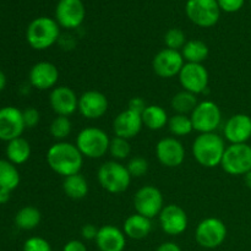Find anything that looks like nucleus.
Returning <instances> with one entry per match:
<instances>
[{"instance_id": "nucleus-10", "label": "nucleus", "mask_w": 251, "mask_h": 251, "mask_svg": "<svg viewBox=\"0 0 251 251\" xmlns=\"http://www.w3.org/2000/svg\"><path fill=\"white\" fill-rule=\"evenodd\" d=\"M134 207L136 213L150 220L159 216L164 207L161 190L153 185H145L140 188L134 196Z\"/></svg>"}, {"instance_id": "nucleus-33", "label": "nucleus", "mask_w": 251, "mask_h": 251, "mask_svg": "<svg viewBox=\"0 0 251 251\" xmlns=\"http://www.w3.org/2000/svg\"><path fill=\"white\" fill-rule=\"evenodd\" d=\"M109 153L114 158V161L126 159L131 153V146L129 144V140L115 136L114 139L110 140Z\"/></svg>"}, {"instance_id": "nucleus-32", "label": "nucleus", "mask_w": 251, "mask_h": 251, "mask_svg": "<svg viewBox=\"0 0 251 251\" xmlns=\"http://www.w3.org/2000/svg\"><path fill=\"white\" fill-rule=\"evenodd\" d=\"M71 130H73L71 120L69 119V117H61V115H56L49 126V132L56 141H64L71 134Z\"/></svg>"}, {"instance_id": "nucleus-9", "label": "nucleus", "mask_w": 251, "mask_h": 251, "mask_svg": "<svg viewBox=\"0 0 251 251\" xmlns=\"http://www.w3.org/2000/svg\"><path fill=\"white\" fill-rule=\"evenodd\" d=\"M226 238H227V227L220 218H205L196 227V242L205 249H215L221 247L225 243Z\"/></svg>"}, {"instance_id": "nucleus-2", "label": "nucleus", "mask_w": 251, "mask_h": 251, "mask_svg": "<svg viewBox=\"0 0 251 251\" xmlns=\"http://www.w3.org/2000/svg\"><path fill=\"white\" fill-rule=\"evenodd\" d=\"M225 140L216 132L208 134H199L194 140L193 151L194 158L200 166L205 168H215L221 166L223 154L226 151Z\"/></svg>"}, {"instance_id": "nucleus-29", "label": "nucleus", "mask_w": 251, "mask_h": 251, "mask_svg": "<svg viewBox=\"0 0 251 251\" xmlns=\"http://www.w3.org/2000/svg\"><path fill=\"white\" fill-rule=\"evenodd\" d=\"M19 184L20 173L16 166L7 159H0V189L12 191Z\"/></svg>"}, {"instance_id": "nucleus-38", "label": "nucleus", "mask_w": 251, "mask_h": 251, "mask_svg": "<svg viewBox=\"0 0 251 251\" xmlns=\"http://www.w3.org/2000/svg\"><path fill=\"white\" fill-rule=\"evenodd\" d=\"M245 0H217L220 9L226 12H237L244 5Z\"/></svg>"}, {"instance_id": "nucleus-7", "label": "nucleus", "mask_w": 251, "mask_h": 251, "mask_svg": "<svg viewBox=\"0 0 251 251\" xmlns=\"http://www.w3.org/2000/svg\"><path fill=\"white\" fill-rule=\"evenodd\" d=\"M185 12L196 26L208 28L218 22L221 9L217 0H188Z\"/></svg>"}, {"instance_id": "nucleus-17", "label": "nucleus", "mask_w": 251, "mask_h": 251, "mask_svg": "<svg viewBox=\"0 0 251 251\" xmlns=\"http://www.w3.org/2000/svg\"><path fill=\"white\" fill-rule=\"evenodd\" d=\"M59 80V70L50 61H39L31 68L28 81L32 87L39 91L53 90Z\"/></svg>"}, {"instance_id": "nucleus-20", "label": "nucleus", "mask_w": 251, "mask_h": 251, "mask_svg": "<svg viewBox=\"0 0 251 251\" xmlns=\"http://www.w3.org/2000/svg\"><path fill=\"white\" fill-rule=\"evenodd\" d=\"M223 134L230 145L247 144L251 139V117L244 113L232 115L225 124Z\"/></svg>"}, {"instance_id": "nucleus-44", "label": "nucleus", "mask_w": 251, "mask_h": 251, "mask_svg": "<svg viewBox=\"0 0 251 251\" xmlns=\"http://www.w3.org/2000/svg\"><path fill=\"white\" fill-rule=\"evenodd\" d=\"M6 82H7L6 75H5V74L0 70V92H1L5 87H6Z\"/></svg>"}, {"instance_id": "nucleus-19", "label": "nucleus", "mask_w": 251, "mask_h": 251, "mask_svg": "<svg viewBox=\"0 0 251 251\" xmlns=\"http://www.w3.org/2000/svg\"><path fill=\"white\" fill-rule=\"evenodd\" d=\"M49 104L56 115L70 117L77 110L78 97L68 86H56L49 95Z\"/></svg>"}, {"instance_id": "nucleus-45", "label": "nucleus", "mask_w": 251, "mask_h": 251, "mask_svg": "<svg viewBox=\"0 0 251 251\" xmlns=\"http://www.w3.org/2000/svg\"><path fill=\"white\" fill-rule=\"evenodd\" d=\"M244 181H245V185H247L251 190V171L248 172V173L244 176Z\"/></svg>"}, {"instance_id": "nucleus-25", "label": "nucleus", "mask_w": 251, "mask_h": 251, "mask_svg": "<svg viewBox=\"0 0 251 251\" xmlns=\"http://www.w3.org/2000/svg\"><path fill=\"white\" fill-rule=\"evenodd\" d=\"M63 190L68 198L73 200H81L87 196L90 188L85 176L81 173H77L64 178Z\"/></svg>"}, {"instance_id": "nucleus-39", "label": "nucleus", "mask_w": 251, "mask_h": 251, "mask_svg": "<svg viewBox=\"0 0 251 251\" xmlns=\"http://www.w3.org/2000/svg\"><path fill=\"white\" fill-rule=\"evenodd\" d=\"M98 229H100V228L96 227L95 225L88 223V225L83 226L82 229H81V237L85 240H96L98 234Z\"/></svg>"}, {"instance_id": "nucleus-37", "label": "nucleus", "mask_w": 251, "mask_h": 251, "mask_svg": "<svg viewBox=\"0 0 251 251\" xmlns=\"http://www.w3.org/2000/svg\"><path fill=\"white\" fill-rule=\"evenodd\" d=\"M22 117H24L25 126L28 129H33L38 125L39 120H41V114L38 110L33 107H28L25 110H22Z\"/></svg>"}, {"instance_id": "nucleus-42", "label": "nucleus", "mask_w": 251, "mask_h": 251, "mask_svg": "<svg viewBox=\"0 0 251 251\" xmlns=\"http://www.w3.org/2000/svg\"><path fill=\"white\" fill-rule=\"evenodd\" d=\"M156 251H181L179 245H176V243H172V242H167L163 243V244L159 245L157 248Z\"/></svg>"}, {"instance_id": "nucleus-5", "label": "nucleus", "mask_w": 251, "mask_h": 251, "mask_svg": "<svg viewBox=\"0 0 251 251\" xmlns=\"http://www.w3.org/2000/svg\"><path fill=\"white\" fill-rule=\"evenodd\" d=\"M75 145L83 157L97 159L102 158L109 152L110 139L104 130L88 126L78 132Z\"/></svg>"}, {"instance_id": "nucleus-35", "label": "nucleus", "mask_w": 251, "mask_h": 251, "mask_svg": "<svg viewBox=\"0 0 251 251\" xmlns=\"http://www.w3.org/2000/svg\"><path fill=\"white\" fill-rule=\"evenodd\" d=\"M149 162H147L146 158L141 156H135L127 162L126 168L129 171L130 176H135V178H140V176H145L149 171Z\"/></svg>"}, {"instance_id": "nucleus-34", "label": "nucleus", "mask_w": 251, "mask_h": 251, "mask_svg": "<svg viewBox=\"0 0 251 251\" xmlns=\"http://www.w3.org/2000/svg\"><path fill=\"white\" fill-rule=\"evenodd\" d=\"M186 42L185 33L180 28H171L164 34V44L168 49L180 51Z\"/></svg>"}, {"instance_id": "nucleus-43", "label": "nucleus", "mask_w": 251, "mask_h": 251, "mask_svg": "<svg viewBox=\"0 0 251 251\" xmlns=\"http://www.w3.org/2000/svg\"><path fill=\"white\" fill-rule=\"evenodd\" d=\"M10 194L11 191L6 190V189H0V205H4L10 200Z\"/></svg>"}, {"instance_id": "nucleus-30", "label": "nucleus", "mask_w": 251, "mask_h": 251, "mask_svg": "<svg viewBox=\"0 0 251 251\" xmlns=\"http://www.w3.org/2000/svg\"><path fill=\"white\" fill-rule=\"evenodd\" d=\"M198 104L199 102L196 95L184 90L176 93L171 100L172 109L176 112V114H191Z\"/></svg>"}, {"instance_id": "nucleus-6", "label": "nucleus", "mask_w": 251, "mask_h": 251, "mask_svg": "<svg viewBox=\"0 0 251 251\" xmlns=\"http://www.w3.org/2000/svg\"><path fill=\"white\" fill-rule=\"evenodd\" d=\"M221 167L229 176H245L251 171V146L248 144L226 147Z\"/></svg>"}, {"instance_id": "nucleus-8", "label": "nucleus", "mask_w": 251, "mask_h": 251, "mask_svg": "<svg viewBox=\"0 0 251 251\" xmlns=\"http://www.w3.org/2000/svg\"><path fill=\"white\" fill-rule=\"evenodd\" d=\"M194 130L200 134L215 132L222 122L220 107L212 100H202L190 114Z\"/></svg>"}, {"instance_id": "nucleus-13", "label": "nucleus", "mask_w": 251, "mask_h": 251, "mask_svg": "<svg viewBox=\"0 0 251 251\" xmlns=\"http://www.w3.org/2000/svg\"><path fill=\"white\" fill-rule=\"evenodd\" d=\"M25 123L22 117V110L19 108L7 105L0 108V140L1 141H11V140L21 137L24 134Z\"/></svg>"}, {"instance_id": "nucleus-15", "label": "nucleus", "mask_w": 251, "mask_h": 251, "mask_svg": "<svg viewBox=\"0 0 251 251\" xmlns=\"http://www.w3.org/2000/svg\"><path fill=\"white\" fill-rule=\"evenodd\" d=\"M159 225H161L162 230L168 235H180L188 228V215L184 211L183 207L178 205H171L164 206L163 210L161 211L158 216Z\"/></svg>"}, {"instance_id": "nucleus-31", "label": "nucleus", "mask_w": 251, "mask_h": 251, "mask_svg": "<svg viewBox=\"0 0 251 251\" xmlns=\"http://www.w3.org/2000/svg\"><path fill=\"white\" fill-rule=\"evenodd\" d=\"M168 129L173 136H186L194 130L190 115L174 114L168 120Z\"/></svg>"}, {"instance_id": "nucleus-18", "label": "nucleus", "mask_w": 251, "mask_h": 251, "mask_svg": "<svg viewBox=\"0 0 251 251\" xmlns=\"http://www.w3.org/2000/svg\"><path fill=\"white\" fill-rule=\"evenodd\" d=\"M107 97L100 91H86L78 97V108L80 114L86 119L96 120L102 118L108 110Z\"/></svg>"}, {"instance_id": "nucleus-16", "label": "nucleus", "mask_w": 251, "mask_h": 251, "mask_svg": "<svg viewBox=\"0 0 251 251\" xmlns=\"http://www.w3.org/2000/svg\"><path fill=\"white\" fill-rule=\"evenodd\" d=\"M157 159L167 168H176L185 159V149L176 137H164L156 146Z\"/></svg>"}, {"instance_id": "nucleus-27", "label": "nucleus", "mask_w": 251, "mask_h": 251, "mask_svg": "<svg viewBox=\"0 0 251 251\" xmlns=\"http://www.w3.org/2000/svg\"><path fill=\"white\" fill-rule=\"evenodd\" d=\"M180 53L185 63L202 64L207 59L210 50L205 42L199 41V39H191V41L186 42Z\"/></svg>"}, {"instance_id": "nucleus-28", "label": "nucleus", "mask_w": 251, "mask_h": 251, "mask_svg": "<svg viewBox=\"0 0 251 251\" xmlns=\"http://www.w3.org/2000/svg\"><path fill=\"white\" fill-rule=\"evenodd\" d=\"M42 215L38 208L33 206H25L15 216V225L22 230H32L41 223Z\"/></svg>"}, {"instance_id": "nucleus-4", "label": "nucleus", "mask_w": 251, "mask_h": 251, "mask_svg": "<svg viewBox=\"0 0 251 251\" xmlns=\"http://www.w3.org/2000/svg\"><path fill=\"white\" fill-rule=\"evenodd\" d=\"M97 179L100 185L109 194L124 193L131 183V176L126 166L118 161L104 162L98 168Z\"/></svg>"}, {"instance_id": "nucleus-1", "label": "nucleus", "mask_w": 251, "mask_h": 251, "mask_svg": "<svg viewBox=\"0 0 251 251\" xmlns=\"http://www.w3.org/2000/svg\"><path fill=\"white\" fill-rule=\"evenodd\" d=\"M47 163L54 173L66 178L80 173L83 164V156L76 145L58 141L47 151Z\"/></svg>"}, {"instance_id": "nucleus-3", "label": "nucleus", "mask_w": 251, "mask_h": 251, "mask_svg": "<svg viewBox=\"0 0 251 251\" xmlns=\"http://www.w3.org/2000/svg\"><path fill=\"white\" fill-rule=\"evenodd\" d=\"M60 26L50 17H37L27 27V43L36 50H46L56 43Z\"/></svg>"}, {"instance_id": "nucleus-22", "label": "nucleus", "mask_w": 251, "mask_h": 251, "mask_svg": "<svg viewBox=\"0 0 251 251\" xmlns=\"http://www.w3.org/2000/svg\"><path fill=\"white\" fill-rule=\"evenodd\" d=\"M95 242L100 251H124L126 235L115 226L107 225L98 229Z\"/></svg>"}, {"instance_id": "nucleus-26", "label": "nucleus", "mask_w": 251, "mask_h": 251, "mask_svg": "<svg viewBox=\"0 0 251 251\" xmlns=\"http://www.w3.org/2000/svg\"><path fill=\"white\" fill-rule=\"evenodd\" d=\"M141 117L144 126L150 130H153V131L163 129L166 125H168V114L161 105H147L146 109L142 112Z\"/></svg>"}, {"instance_id": "nucleus-41", "label": "nucleus", "mask_w": 251, "mask_h": 251, "mask_svg": "<svg viewBox=\"0 0 251 251\" xmlns=\"http://www.w3.org/2000/svg\"><path fill=\"white\" fill-rule=\"evenodd\" d=\"M63 251H87V248L81 240H70L64 245Z\"/></svg>"}, {"instance_id": "nucleus-24", "label": "nucleus", "mask_w": 251, "mask_h": 251, "mask_svg": "<svg viewBox=\"0 0 251 251\" xmlns=\"http://www.w3.org/2000/svg\"><path fill=\"white\" fill-rule=\"evenodd\" d=\"M7 161L14 163L15 166L26 163L31 157V145L24 137H17L7 142L6 146Z\"/></svg>"}, {"instance_id": "nucleus-23", "label": "nucleus", "mask_w": 251, "mask_h": 251, "mask_svg": "<svg viewBox=\"0 0 251 251\" xmlns=\"http://www.w3.org/2000/svg\"><path fill=\"white\" fill-rule=\"evenodd\" d=\"M152 230V220L135 213L125 220L123 232L130 239L141 240L146 238Z\"/></svg>"}, {"instance_id": "nucleus-11", "label": "nucleus", "mask_w": 251, "mask_h": 251, "mask_svg": "<svg viewBox=\"0 0 251 251\" xmlns=\"http://www.w3.org/2000/svg\"><path fill=\"white\" fill-rule=\"evenodd\" d=\"M178 76L183 90L196 96L205 92L210 81L207 69L202 64L185 63Z\"/></svg>"}, {"instance_id": "nucleus-40", "label": "nucleus", "mask_w": 251, "mask_h": 251, "mask_svg": "<svg viewBox=\"0 0 251 251\" xmlns=\"http://www.w3.org/2000/svg\"><path fill=\"white\" fill-rule=\"evenodd\" d=\"M146 102H145L144 98L141 97H134L129 100V109L134 110V112L136 113H140V114H142V112L146 109Z\"/></svg>"}, {"instance_id": "nucleus-46", "label": "nucleus", "mask_w": 251, "mask_h": 251, "mask_svg": "<svg viewBox=\"0 0 251 251\" xmlns=\"http://www.w3.org/2000/svg\"><path fill=\"white\" fill-rule=\"evenodd\" d=\"M250 6H251V0H250Z\"/></svg>"}, {"instance_id": "nucleus-36", "label": "nucleus", "mask_w": 251, "mask_h": 251, "mask_svg": "<svg viewBox=\"0 0 251 251\" xmlns=\"http://www.w3.org/2000/svg\"><path fill=\"white\" fill-rule=\"evenodd\" d=\"M24 251H53L48 240L41 237H31L25 242Z\"/></svg>"}, {"instance_id": "nucleus-12", "label": "nucleus", "mask_w": 251, "mask_h": 251, "mask_svg": "<svg viewBox=\"0 0 251 251\" xmlns=\"http://www.w3.org/2000/svg\"><path fill=\"white\" fill-rule=\"evenodd\" d=\"M185 60L179 50L164 48L154 55L152 68L154 74L162 78H172L179 75Z\"/></svg>"}, {"instance_id": "nucleus-14", "label": "nucleus", "mask_w": 251, "mask_h": 251, "mask_svg": "<svg viewBox=\"0 0 251 251\" xmlns=\"http://www.w3.org/2000/svg\"><path fill=\"white\" fill-rule=\"evenodd\" d=\"M86 10L81 0H60L55 9V21L60 27L74 29L81 26Z\"/></svg>"}, {"instance_id": "nucleus-21", "label": "nucleus", "mask_w": 251, "mask_h": 251, "mask_svg": "<svg viewBox=\"0 0 251 251\" xmlns=\"http://www.w3.org/2000/svg\"><path fill=\"white\" fill-rule=\"evenodd\" d=\"M142 126H144V123H142L141 114L129 108L119 113L113 122V131L115 136L126 140L137 136Z\"/></svg>"}]
</instances>
